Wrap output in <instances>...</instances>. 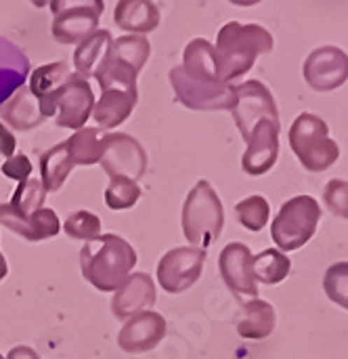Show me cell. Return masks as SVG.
<instances>
[{"label":"cell","mask_w":348,"mask_h":359,"mask_svg":"<svg viewBox=\"0 0 348 359\" xmlns=\"http://www.w3.org/2000/svg\"><path fill=\"white\" fill-rule=\"evenodd\" d=\"M179 103L193 111L233 109L235 86L218 78L214 44L206 38H193L183 50V63L168 74Z\"/></svg>","instance_id":"1"},{"label":"cell","mask_w":348,"mask_h":359,"mask_svg":"<svg viewBox=\"0 0 348 359\" xmlns=\"http://www.w3.org/2000/svg\"><path fill=\"white\" fill-rule=\"evenodd\" d=\"M275 46L273 34L258 23H239L229 21L216 34L214 55L218 78L225 84H231L237 76L248 74L260 55L271 53Z\"/></svg>","instance_id":"2"},{"label":"cell","mask_w":348,"mask_h":359,"mask_svg":"<svg viewBox=\"0 0 348 359\" xmlns=\"http://www.w3.org/2000/svg\"><path fill=\"white\" fill-rule=\"evenodd\" d=\"M137 250L116 233H103L80 250L84 280L99 292H116L137 267Z\"/></svg>","instance_id":"3"},{"label":"cell","mask_w":348,"mask_h":359,"mask_svg":"<svg viewBox=\"0 0 348 359\" xmlns=\"http://www.w3.org/2000/svg\"><path fill=\"white\" fill-rule=\"evenodd\" d=\"M181 225L183 236L189 244H193V248L206 250L221 238L225 227V208L208 181H197L187 194Z\"/></svg>","instance_id":"4"},{"label":"cell","mask_w":348,"mask_h":359,"mask_svg":"<svg viewBox=\"0 0 348 359\" xmlns=\"http://www.w3.org/2000/svg\"><path fill=\"white\" fill-rule=\"evenodd\" d=\"M290 147L309 172H323L340 158V147L330 139V126L315 114H300L288 133Z\"/></svg>","instance_id":"5"},{"label":"cell","mask_w":348,"mask_h":359,"mask_svg":"<svg viewBox=\"0 0 348 359\" xmlns=\"http://www.w3.org/2000/svg\"><path fill=\"white\" fill-rule=\"evenodd\" d=\"M321 221V206L311 196H296L281 204L271 223V238L277 250L292 252L311 242Z\"/></svg>","instance_id":"6"},{"label":"cell","mask_w":348,"mask_h":359,"mask_svg":"<svg viewBox=\"0 0 348 359\" xmlns=\"http://www.w3.org/2000/svg\"><path fill=\"white\" fill-rule=\"evenodd\" d=\"M105 4L101 0L53 2V38L61 44H80L97 32Z\"/></svg>","instance_id":"7"},{"label":"cell","mask_w":348,"mask_h":359,"mask_svg":"<svg viewBox=\"0 0 348 359\" xmlns=\"http://www.w3.org/2000/svg\"><path fill=\"white\" fill-rule=\"evenodd\" d=\"M235 124L244 137V141L250 139L254 126L260 120H273L279 124V111L275 97L260 80H246L239 86H235V105L231 109Z\"/></svg>","instance_id":"8"},{"label":"cell","mask_w":348,"mask_h":359,"mask_svg":"<svg viewBox=\"0 0 348 359\" xmlns=\"http://www.w3.org/2000/svg\"><path fill=\"white\" fill-rule=\"evenodd\" d=\"M103 170L109 179L124 177L130 181H139L147 170V151L128 133H107L105 135V149L101 156Z\"/></svg>","instance_id":"9"},{"label":"cell","mask_w":348,"mask_h":359,"mask_svg":"<svg viewBox=\"0 0 348 359\" xmlns=\"http://www.w3.org/2000/svg\"><path fill=\"white\" fill-rule=\"evenodd\" d=\"M206 250L183 246L168 250L158 265V282L168 294H181L189 290L204 271Z\"/></svg>","instance_id":"10"},{"label":"cell","mask_w":348,"mask_h":359,"mask_svg":"<svg viewBox=\"0 0 348 359\" xmlns=\"http://www.w3.org/2000/svg\"><path fill=\"white\" fill-rule=\"evenodd\" d=\"M302 76L317 93L336 90L348 80V55L332 44L319 46L305 59Z\"/></svg>","instance_id":"11"},{"label":"cell","mask_w":348,"mask_h":359,"mask_svg":"<svg viewBox=\"0 0 348 359\" xmlns=\"http://www.w3.org/2000/svg\"><path fill=\"white\" fill-rule=\"evenodd\" d=\"M252 252L242 242H231L221 250L218 271L227 288L235 297H252L258 299V284L252 271Z\"/></svg>","instance_id":"12"},{"label":"cell","mask_w":348,"mask_h":359,"mask_svg":"<svg viewBox=\"0 0 348 359\" xmlns=\"http://www.w3.org/2000/svg\"><path fill=\"white\" fill-rule=\"evenodd\" d=\"M279 130L281 124L273 120H260L254 126L250 139L246 141L248 149L242 158V168L246 175L263 177L275 166L279 156Z\"/></svg>","instance_id":"13"},{"label":"cell","mask_w":348,"mask_h":359,"mask_svg":"<svg viewBox=\"0 0 348 359\" xmlns=\"http://www.w3.org/2000/svg\"><path fill=\"white\" fill-rule=\"evenodd\" d=\"M166 320L158 311H141L126 320L118 332V347L124 353L139 355L155 349L166 337Z\"/></svg>","instance_id":"14"},{"label":"cell","mask_w":348,"mask_h":359,"mask_svg":"<svg viewBox=\"0 0 348 359\" xmlns=\"http://www.w3.org/2000/svg\"><path fill=\"white\" fill-rule=\"evenodd\" d=\"M92 109H95V93L88 80L74 74L57 99V118H55L57 126L80 130L86 126L88 118L92 116Z\"/></svg>","instance_id":"15"},{"label":"cell","mask_w":348,"mask_h":359,"mask_svg":"<svg viewBox=\"0 0 348 359\" xmlns=\"http://www.w3.org/2000/svg\"><path fill=\"white\" fill-rule=\"evenodd\" d=\"M155 301H158V292H155L153 278L145 271H137V273H130L122 282V286L116 290L113 301H111V311H113V318L128 320L153 307Z\"/></svg>","instance_id":"16"},{"label":"cell","mask_w":348,"mask_h":359,"mask_svg":"<svg viewBox=\"0 0 348 359\" xmlns=\"http://www.w3.org/2000/svg\"><path fill=\"white\" fill-rule=\"evenodd\" d=\"M137 101H139V86H126V84L101 86V97L95 103L92 118L103 130L116 128L128 120Z\"/></svg>","instance_id":"17"},{"label":"cell","mask_w":348,"mask_h":359,"mask_svg":"<svg viewBox=\"0 0 348 359\" xmlns=\"http://www.w3.org/2000/svg\"><path fill=\"white\" fill-rule=\"evenodd\" d=\"M71 76L74 74L69 72V65L65 61L46 63L32 72L27 88L40 101L46 118H53L57 114V99L67 86V82L71 80Z\"/></svg>","instance_id":"18"},{"label":"cell","mask_w":348,"mask_h":359,"mask_svg":"<svg viewBox=\"0 0 348 359\" xmlns=\"http://www.w3.org/2000/svg\"><path fill=\"white\" fill-rule=\"evenodd\" d=\"M27 74L29 61L25 53L0 36V107L23 86Z\"/></svg>","instance_id":"19"},{"label":"cell","mask_w":348,"mask_h":359,"mask_svg":"<svg viewBox=\"0 0 348 359\" xmlns=\"http://www.w3.org/2000/svg\"><path fill=\"white\" fill-rule=\"evenodd\" d=\"M2 120L13 126L15 130H32L36 126H40L46 120V114L40 105V101L32 95V90L27 86H21L2 107Z\"/></svg>","instance_id":"20"},{"label":"cell","mask_w":348,"mask_h":359,"mask_svg":"<svg viewBox=\"0 0 348 359\" xmlns=\"http://www.w3.org/2000/svg\"><path fill=\"white\" fill-rule=\"evenodd\" d=\"M237 334L248 341H263L275 330V307L263 299H252L242 305L237 318Z\"/></svg>","instance_id":"21"},{"label":"cell","mask_w":348,"mask_h":359,"mask_svg":"<svg viewBox=\"0 0 348 359\" xmlns=\"http://www.w3.org/2000/svg\"><path fill=\"white\" fill-rule=\"evenodd\" d=\"M113 19L122 29L141 36L160 25V8L149 0H122L116 4Z\"/></svg>","instance_id":"22"},{"label":"cell","mask_w":348,"mask_h":359,"mask_svg":"<svg viewBox=\"0 0 348 359\" xmlns=\"http://www.w3.org/2000/svg\"><path fill=\"white\" fill-rule=\"evenodd\" d=\"M111 44H113V38H111L109 29H97L86 40H82L74 50L76 74L84 80L95 76L99 72V67L107 61Z\"/></svg>","instance_id":"23"},{"label":"cell","mask_w":348,"mask_h":359,"mask_svg":"<svg viewBox=\"0 0 348 359\" xmlns=\"http://www.w3.org/2000/svg\"><path fill=\"white\" fill-rule=\"evenodd\" d=\"M74 170V162L67 151V141L57 143L40 156V183L44 191H59L69 172Z\"/></svg>","instance_id":"24"},{"label":"cell","mask_w":348,"mask_h":359,"mask_svg":"<svg viewBox=\"0 0 348 359\" xmlns=\"http://www.w3.org/2000/svg\"><path fill=\"white\" fill-rule=\"evenodd\" d=\"M105 130L95 126V128H80L76 130L74 137L65 139L67 141V151L74 162V166H92L101 162L103 149H105Z\"/></svg>","instance_id":"25"},{"label":"cell","mask_w":348,"mask_h":359,"mask_svg":"<svg viewBox=\"0 0 348 359\" xmlns=\"http://www.w3.org/2000/svg\"><path fill=\"white\" fill-rule=\"evenodd\" d=\"M252 271H254L256 284L260 282L267 286H275V284H281L290 276L292 261L281 250L269 248V250H263L260 255H256L252 259Z\"/></svg>","instance_id":"26"},{"label":"cell","mask_w":348,"mask_h":359,"mask_svg":"<svg viewBox=\"0 0 348 359\" xmlns=\"http://www.w3.org/2000/svg\"><path fill=\"white\" fill-rule=\"evenodd\" d=\"M151 55V44L145 36H134V34H128V36H122L118 40H113L111 48H109V55L107 59L111 61H118L122 65H128L132 67L137 74L143 69V65L147 63Z\"/></svg>","instance_id":"27"},{"label":"cell","mask_w":348,"mask_h":359,"mask_svg":"<svg viewBox=\"0 0 348 359\" xmlns=\"http://www.w3.org/2000/svg\"><path fill=\"white\" fill-rule=\"evenodd\" d=\"M235 217L248 231H263L271 217V206L263 196H250L235 204Z\"/></svg>","instance_id":"28"},{"label":"cell","mask_w":348,"mask_h":359,"mask_svg":"<svg viewBox=\"0 0 348 359\" xmlns=\"http://www.w3.org/2000/svg\"><path fill=\"white\" fill-rule=\"evenodd\" d=\"M44 200H46V191H44L42 183L38 179H27V181L17 185L8 206L13 210H17L19 215H23V217H32L34 212L44 208L42 206Z\"/></svg>","instance_id":"29"},{"label":"cell","mask_w":348,"mask_h":359,"mask_svg":"<svg viewBox=\"0 0 348 359\" xmlns=\"http://www.w3.org/2000/svg\"><path fill=\"white\" fill-rule=\"evenodd\" d=\"M141 187L137 181L124 179V177H113L109 179V185L105 189V204L111 210H128L141 200Z\"/></svg>","instance_id":"30"},{"label":"cell","mask_w":348,"mask_h":359,"mask_svg":"<svg viewBox=\"0 0 348 359\" xmlns=\"http://www.w3.org/2000/svg\"><path fill=\"white\" fill-rule=\"evenodd\" d=\"M61 229L71 238V240H84V242H92L95 238H99L101 233V219L88 210H76L71 212L65 223L61 225Z\"/></svg>","instance_id":"31"},{"label":"cell","mask_w":348,"mask_h":359,"mask_svg":"<svg viewBox=\"0 0 348 359\" xmlns=\"http://www.w3.org/2000/svg\"><path fill=\"white\" fill-rule=\"evenodd\" d=\"M323 290L332 303L348 311V261H338L328 267L323 278Z\"/></svg>","instance_id":"32"},{"label":"cell","mask_w":348,"mask_h":359,"mask_svg":"<svg viewBox=\"0 0 348 359\" xmlns=\"http://www.w3.org/2000/svg\"><path fill=\"white\" fill-rule=\"evenodd\" d=\"M61 231V221L55 210L42 208L29 217V242H42L55 238Z\"/></svg>","instance_id":"33"},{"label":"cell","mask_w":348,"mask_h":359,"mask_svg":"<svg viewBox=\"0 0 348 359\" xmlns=\"http://www.w3.org/2000/svg\"><path fill=\"white\" fill-rule=\"evenodd\" d=\"M326 208L340 219L348 221V181L347 179H332L323 189Z\"/></svg>","instance_id":"34"},{"label":"cell","mask_w":348,"mask_h":359,"mask_svg":"<svg viewBox=\"0 0 348 359\" xmlns=\"http://www.w3.org/2000/svg\"><path fill=\"white\" fill-rule=\"evenodd\" d=\"M0 170H2L4 177H8V179L17 181V183H23L32 175V162L27 160L25 154H19V156L8 158L6 162H2Z\"/></svg>","instance_id":"35"},{"label":"cell","mask_w":348,"mask_h":359,"mask_svg":"<svg viewBox=\"0 0 348 359\" xmlns=\"http://www.w3.org/2000/svg\"><path fill=\"white\" fill-rule=\"evenodd\" d=\"M15 147H17V141H15V137H13V133L0 122V156L2 158H13V154H15Z\"/></svg>","instance_id":"36"},{"label":"cell","mask_w":348,"mask_h":359,"mask_svg":"<svg viewBox=\"0 0 348 359\" xmlns=\"http://www.w3.org/2000/svg\"><path fill=\"white\" fill-rule=\"evenodd\" d=\"M4 359H40V355L27 345H19V347H13Z\"/></svg>","instance_id":"37"},{"label":"cell","mask_w":348,"mask_h":359,"mask_svg":"<svg viewBox=\"0 0 348 359\" xmlns=\"http://www.w3.org/2000/svg\"><path fill=\"white\" fill-rule=\"evenodd\" d=\"M6 273H8V265H6V259H4V255L0 252V282L6 278Z\"/></svg>","instance_id":"38"},{"label":"cell","mask_w":348,"mask_h":359,"mask_svg":"<svg viewBox=\"0 0 348 359\" xmlns=\"http://www.w3.org/2000/svg\"><path fill=\"white\" fill-rule=\"evenodd\" d=\"M0 359H4V358H2V353H0Z\"/></svg>","instance_id":"39"}]
</instances>
